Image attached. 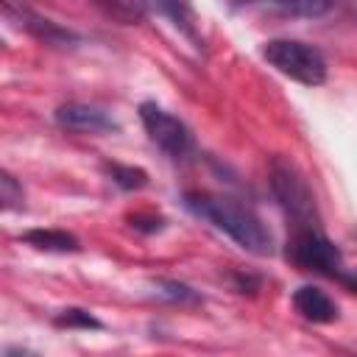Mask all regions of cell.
<instances>
[{"label":"cell","mask_w":357,"mask_h":357,"mask_svg":"<svg viewBox=\"0 0 357 357\" xmlns=\"http://www.w3.org/2000/svg\"><path fill=\"white\" fill-rule=\"evenodd\" d=\"M184 206L195 218L212 223L218 231L231 237L248 254L268 257L273 251V234L251 206L234 198H226V195H212V192H198V190L184 192Z\"/></svg>","instance_id":"cell-1"},{"label":"cell","mask_w":357,"mask_h":357,"mask_svg":"<svg viewBox=\"0 0 357 357\" xmlns=\"http://www.w3.org/2000/svg\"><path fill=\"white\" fill-rule=\"evenodd\" d=\"M268 184H271L276 204L293 220L296 229H321L318 226L321 215H318V204H315V195L310 190V181L293 159L273 156L271 167H268Z\"/></svg>","instance_id":"cell-2"},{"label":"cell","mask_w":357,"mask_h":357,"mask_svg":"<svg viewBox=\"0 0 357 357\" xmlns=\"http://www.w3.org/2000/svg\"><path fill=\"white\" fill-rule=\"evenodd\" d=\"M284 254L296 268L337 279L340 284L357 293V271H349L343 265L340 248L321 229H293Z\"/></svg>","instance_id":"cell-3"},{"label":"cell","mask_w":357,"mask_h":357,"mask_svg":"<svg viewBox=\"0 0 357 357\" xmlns=\"http://www.w3.org/2000/svg\"><path fill=\"white\" fill-rule=\"evenodd\" d=\"M262 59L290 81L304 86H321L326 81V59L318 47L298 39H268L262 45Z\"/></svg>","instance_id":"cell-4"},{"label":"cell","mask_w":357,"mask_h":357,"mask_svg":"<svg viewBox=\"0 0 357 357\" xmlns=\"http://www.w3.org/2000/svg\"><path fill=\"white\" fill-rule=\"evenodd\" d=\"M139 120L142 128L148 134V139L170 159H184L192 151V131L187 128L184 120H178L176 114L165 112L159 103L145 100L139 103Z\"/></svg>","instance_id":"cell-5"},{"label":"cell","mask_w":357,"mask_h":357,"mask_svg":"<svg viewBox=\"0 0 357 357\" xmlns=\"http://www.w3.org/2000/svg\"><path fill=\"white\" fill-rule=\"evenodd\" d=\"M3 11H6L8 17H14L22 31H28L33 39H39V42H45V45H50V47H75V45L81 42V36H78L75 31L59 25L56 20L39 14V11L28 8V6H6Z\"/></svg>","instance_id":"cell-6"},{"label":"cell","mask_w":357,"mask_h":357,"mask_svg":"<svg viewBox=\"0 0 357 357\" xmlns=\"http://www.w3.org/2000/svg\"><path fill=\"white\" fill-rule=\"evenodd\" d=\"M53 120L67 128V131H81V134H109V131H117V120L100 109V106H92V103H78V100H70V103H61L56 112H53Z\"/></svg>","instance_id":"cell-7"},{"label":"cell","mask_w":357,"mask_h":357,"mask_svg":"<svg viewBox=\"0 0 357 357\" xmlns=\"http://www.w3.org/2000/svg\"><path fill=\"white\" fill-rule=\"evenodd\" d=\"M293 307L301 318L312 324H332L340 315V307L321 287H312V284H301L293 290Z\"/></svg>","instance_id":"cell-8"},{"label":"cell","mask_w":357,"mask_h":357,"mask_svg":"<svg viewBox=\"0 0 357 357\" xmlns=\"http://www.w3.org/2000/svg\"><path fill=\"white\" fill-rule=\"evenodd\" d=\"M22 243H28L39 251H56V254H73L81 248L78 237L64 229H28L22 234Z\"/></svg>","instance_id":"cell-9"},{"label":"cell","mask_w":357,"mask_h":357,"mask_svg":"<svg viewBox=\"0 0 357 357\" xmlns=\"http://www.w3.org/2000/svg\"><path fill=\"white\" fill-rule=\"evenodd\" d=\"M103 173L126 192L131 190H142L148 187V173L142 167H134V165H120V162H103Z\"/></svg>","instance_id":"cell-10"},{"label":"cell","mask_w":357,"mask_h":357,"mask_svg":"<svg viewBox=\"0 0 357 357\" xmlns=\"http://www.w3.org/2000/svg\"><path fill=\"white\" fill-rule=\"evenodd\" d=\"M153 287H156V293L162 298H167L173 304H201L204 301L198 290H192L190 284H184L178 279H162L159 276V279H153Z\"/></svg>","instance_id":"cell-11"},{"label":"cell","mask_w":357,"mask_h":357,"mask_svg":"<svg viewBox=\"0 0 357 357\" xmlns=\"http://www.w3.org/2000/svg\"><path fill=\"white\" fill-rule=\"evenodd\" d=\"M53 324L61 329H103V321H98L84 307H64L53 315Z\"/></svg>","instance_id":"cell-12"},{"label":"cell","mask_w":357,"mask_h":357,"mask_svg":"<svg viewBox=\"0 0 357 357\" xmlns=\"http://www.w3.org/2000/svg\"><path fill=\"white\" fill-rule=\"evenodd\" d=\"M0 201H3V209L6 212L25 209V190H22V184L8 170L0 173Z\"/></svg>","instance_id":"cell-13"},{"label":"cell","mask_w":357,"mask_h":357,"mask_svg":"<svg viewBox=\"0 0 357 357\" xmlns=\"http://www.w3.org/2000/svg\"><path fill=\"white\" fill-rule=\"evenodd\" d=\"M156 11H162V14H170L173 17V22H176V28H181L184 31V36H190L192 42H195V47H201V39H198V33H195V14H192V8L190 6H156Z\"/></svg>","instance_id":"cell-14"},{"label":"cell","mask_w":357,"mask_h":357,"mask_svg":"<svg viewBox=\"0 0 357 357\" xmlns=\"http://www.w3.org/2000/svg\"><path fill=\"white\" fill-rule=\"evenodd\" d=\"M271 11L287 14V17H321L326 14L332 6L329 3H312V0H301V3H271Z\"/></svg>","instance_id":"cell-15"},{"label":"cell","mask_w":357,"mask_h":357,"mask_svg":"<svg viewBox=\"0 0 357 357\" xmlns=\"http://www.w3.org/2000/svg\"><path fill=\"white\" fill-rule=\"evenodd\" d=\"M106 11H109L112 17H117L120 22L131 25V22H137L148 8H145V6H139V3H112V6H106Z\"/></svg>","instance_id":"cell-16"},{"label":"cell","mask_w":357,"mask_h":357,"mask_svg":"<svg viewBox=\"0 0 357 357\" xmlns=\"http://www.w3.org/2000/svg\"><path fill=\"white\" fill-rule=\"evenodd\" d=\"M128 220H131V226L139 229V231H159L162 223H165V220L156 218V215H131Z\"/></svg>","instance_id":"cell-17"},{"label":"cell","mask_w":357,"mask_h":357,"mask_svg":"<svg viewBox=\"0 0 357 357\" xmlns=\"http://www.w3.org/2000/svg\"><path fill=\"white\" fill-rule=\"evenodd\" d=\"M3 357H39V354L31 351V349H25V346H6Z\"/></svg>","instance_id":"cell-18"}]
</instances>
